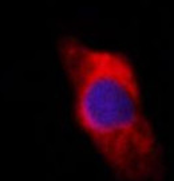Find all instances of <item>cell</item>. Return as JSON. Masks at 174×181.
I'll use <instances>...</instances> for the list:
<instances>
[{"instance_id": "obj_1", "label": "cell", "mask_w": 174, "mask_h": 181, "mask_svg": "<svg viewBox=\"0 0 174 181\" xmlns=\"http://www.w3.org/2000/svg\"><path fill=\"white\" fill-rule=\"evenodd\" d=\"M56 52L71 86L75 122L112 176L118 181L165 180L162 146L128 58L68 35L58 39Z\"/></svg>"}]
</instances>
